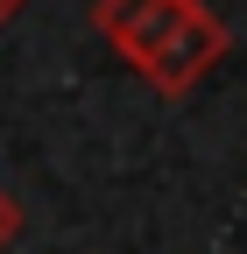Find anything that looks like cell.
Listing matches in <instances>:
<instances>
[{"mask_svg":"<svg viewBox=\"0 0 247 254\" xmlns=\"http://www.w3.org/2000/svg\"><path fill=\"white\" fill-rule=\"evenodd\" d=\"M226 50H233L226 21H219V14H212L205 0H198L191 14H184V28H177V36H170L156 57H148V64H141V78L156 85L163 99H184V92H198L212 71H219V57H226Z\"/></svg>","mask_w":247,"mask_h":254,"instance_id":"cell-1","label":"cell"},{"mask_svg":"<svg viewBox=\"0 0 247 254\" xmlns=\"http://www.w3.org/2000/svg\"><path fill=\"white\" fill-rule=\"evenodd\" d=\"M191 7H198V0H92V28H99V36L141 71V64L184 28Z\"/></svg>","mask_w":247,"mask_h":254,"instance_id":"cell-2","label":"cell"},{"mask_svg":"<svg viewBox=\"0 0 247 254\" xmlns=\"http://www.w3.org/2000/svg\"><path fill=\"white\" fill-rule=\"evenodd\" d=\"M21 226H28V212H21V198H14V190L0 184V254H7V247L21 240Z\"/></svg>","mask_w":247,"mask_h":254,"instance_id":"cell-3","label":"cell"},{"mask_svg":"<svg viewBox=\"0 0 247 254\" xmlns=\"http://www.w3.org/2000/svg\"><path fill=\"white\" fill-rule=\"evenodd\" d=\"M21 7H28V0H0V28H7V21H14Z\"/></svg>","mask_w":247,"mask_h":254,"instance_id":"cell-4","label":"cell"}]
</instances>
